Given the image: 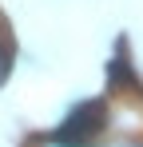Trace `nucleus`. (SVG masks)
<instances>
[{
    "instance_id": "1",
    "label": "nucleus",
    "mask_w": 143,
    "mask_h": 147,
    "mask_svg": "<svg viewBox=\"0 0 143 147\" xmlns=\"http://www.w3.org/2000/svg\"><path fill=\"white\" fill-rule=\"evenodd\" d=\"M99 123H103V103H99V99H88V103H80L68 119L60 123V131H56L52 139H56V143H68V147H80V143H88L95 135Z\"/></svg>"
}]
</instances>
